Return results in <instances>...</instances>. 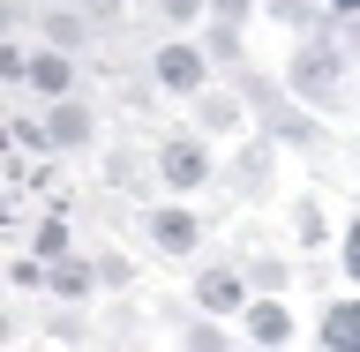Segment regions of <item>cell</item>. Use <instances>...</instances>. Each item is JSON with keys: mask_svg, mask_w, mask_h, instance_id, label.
<instances>
[{"mask_svg": "<svg viewBox=\"0 0 360 352\" xmlns=\"http://www.w3.org/2000/svg\"><path fill=\"white\" fill-rule=\"evenodd\" d=\"M30 83H38V90H68V60H60V53L30 60Z\"/></svg>", "mask_w": 360, "mask_h": 352, "instance_id": "cell-8", "label": "cell"}, {"mask_svg": "<svg viewBox=\"0 0 360 352\" xmlns=\"http://www.w3.org/2000/svg\"><path fill=\"white\" fill-rule=\"evenodd\" d=\"M248 330H255V345H285V337H292V315L278 308V300H255V308H248Z\"/></svg>", "mask_w": 360, "mask_h": 352, "instance_id": "cell-2", "label": "cell"}, {"mask_svg": "<svg viewBox=\"0 0 360 352\" xmlns=\"http://www.w3.org/2000/svg\"><path fill=\"white\" fill-rule=\"evenodd\" d=\"M158 83H165V90H195L202 83V60L188 53V45H165V53H158Z\"/></svg>", "mask_w": 360, "mask_h": 352, "instance_id": "cell-1", "label": "cell"}, {"mask_svg": "<svg viewBox=\"0 0 360 352\" xmlns=\"http://www.w3.org/2000/svg\"><path fill=\"white\" fill-rule=\"evenodd\" d=\"M345 263H353V278H360V225L345 233Z\"/></svg>", "mask_w": 360, "mask_h": 352, "instance_id": "cell-11", "label": "cell"}, {"mask_svg": "<svg viewBox=\"0 0 360 352\" xmlns=\"http://www.w3.org/2000/svg\"><path fill=\"white\" fill-rule=\"evenodd\" d=\"M330 8H360V0H330Z\"/></svg>", "mask_w": 360, "mask_h": 352, "instance_id": "cell-13", "label": "cell"}, {"mask_svg": "<svg viewBox=\"0 0 360 352\" xmlns=\"http://www.w3.org/2000/svg\"><path fill=\"white\" fill-rule=\"evenodd\" d=\"M45 135H53V143H83V135H90V112L83 105H60L53 120H45Z\"/></svg>", "mask_w": 360, "mask_h": 352, "instance_id": "cell-7", "label": "cell"}, {"mask_svg": "<svg viewBox=\"0 0 360 352\" xmlns=\"http://www.w3.org/2000/svg\"><path fill=\"white\" fill-rule=\"evenodd\" d=\"M195 300H202V308H210V315H225V308H240L248 292H240V278H233V270H210V278H202V285H195Z\"/></svg>", "mask_w": 360, "mask_h": 352, "instance_id": "cell-3", "label": "cell"}, {"mask_svg": "<svg viewBox=\"0 0 360 352\" xmlns=\"http://www.w3.org/2000/svg\"><path fill=\"white\" fill-rule=\"evenodd\" d=\"M323 345H338V352H360V300L330 308V322H323Z\"/></svg>", "mask_w": 360, "mask_h": 352, "instance_id": "cell-4", "label": "cell"}, {"mask_svg": "<svg viewBox=\"0 0 360 352\" xmlns=\"http://www.w3.org/2000/svg\"><path fill=\"white\" fill-rule=\"evenodd\" d=\"M38 255H45V263H60V255H68V225H60V218L38 225Z\"/></svg>", "mask_w": 360, "mask_h": 352, "instance_id": "cell-9", "label": "cell"}, {"mask_svg": "<svg viewBox=\"0 0 360 352\" xmlns=\"http://www.w3.org/2000/svg\"><path fill=\"white\" fill-rule=\"evenodd\" d=\"M240 8H248V0H218V15H225V22H233V15H240Z\"/></svg>", "mask_w": 360, "mask_h": 352, "instance_id": "cell-12", "label": "cell"}, {"mask_svg": "<svg viewBox=\"0 0 360 352\" xmlns=\"http://www.w3.org/2000/svg\"><path fill=\"white\" fill-rule=\"evenodd\" d=\"M83 285H90L83 263H53V292H83Z\"/></svg>", "mask_w": 360, "mask_h": 352, "instance_id": "cell-10", "label": "cell"}, {"mask_svg": "<svg viewBox=\"0 0 360 352\" xmlns=\"http://www.w3.org/2000/svg\"><path fill=\"white\" fill-rule=\"evenodd\" d=\"M150 233H158V247H165V255H180V247H195V218H188V210H165V218H158Z\"/></svg>", "mask_w": 360, "mask_h": 352, "instance_id": "cell-5", "label": "cell"}, {"mask_svg": "<svg viewBox=\"0 0 360 352\" xmlns=\"http://www.w3.org/2000/svg\"><path fill=\"white\" fill-rule=\"evenodd\" d=\"M165 180H173V188H202V150L173 143V150H165Z\"/></svg>", "mask_w": 360, "mask_h": 352, "instance_id": "cell-6", "label": "cell"}]
</instances>
